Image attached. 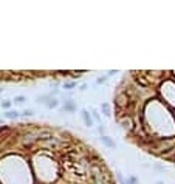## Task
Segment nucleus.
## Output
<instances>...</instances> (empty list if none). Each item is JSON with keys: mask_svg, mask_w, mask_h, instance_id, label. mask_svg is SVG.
<instances>
[{"mask_svg": "<svg viewBox=\"0 0 175 184\" xmlns=\"http://www.w3.org/2000/svg\"><path fill=\"white\" fill-rule=\"evenodd\" d=\"M82 116H84V121H85V124H87V125H91V119L88 118V113H87V111H82Z\"/></svg>", "mask_w": 175, "mask_h": 184, "instance_id": "nucleus-1", "label": "nucleus"}, {"mask_svg": "<svg viewBox=\"0 0 175 184\" xmlns=\"http://www.w3.org/2000/svg\"><path fill=\"white\" fill-rule=\"evenodd\" d=\"M6 116H8V118H17L19 113H16V111H9V113H6Z\"/></svg>", "mask_w": 175, "mask_h": 184, "instance_id": "nucleus-2", "label": "nucleus"}, {"mask_svg": "<svg viewBox=\"0 0 175 184\" xmlns=\"http://www.w3.org/2000/svg\"><path fill=\"white\" fill-rule=\"evenodd\" d=\"M102 110L105 111V115H110V110H109V105H107V104L102 105Z\"/></svg>", "mask_w": 175, "mask_h": 184, "instance_id": "nucleus-3", "label": "nucleus"}, {"mask_svg": "<svg viewBox=\"0 0 175 184\" xmlns=\"http://www.w3.org/2000/svg\"><path fill=\"white\" fill-rule=\"evenodd\" d=\"M14 101H16L17 104H22V102H25V98H23V96H17Z\"/></svg>", "mask_w": 175, "mask_h": 184, "instance_id": "nucleus-4", "label": "nucleus"}, {"mask_svg": "<svg viewBox=\"0 0 175 184\" xmlns=\"http://www.w3.org/2000/svg\"><path fill=\"white\" fill-rule=\"evenodd\" d=\"M129 182H130V184H137V178H135V176H132V178L129 179Z\"/></svg>", "mask_w": 175, "mask_h": 184, "instance_id": "nucleus-5", "label": "nucleus"}, {"mask_svg": "<svg viewBox=\"0 0 175 184\" xmlns=\"http://www.w3.org/2000/svg\"><path fill=\"white\" fill-rule=\"evenodd\" d=\"M22 115H25V116H31V115H33V111H31V110H26V111H23Z\"/></svg>", "mask_w": 175, "mask_h": 184, "instance_id": "nucleus-6", "label": "nucleus"}, {"mask_svg": "<svg viewBox=\"0 0 175 184\" xmlns=\"http://www.w3.org/2000/svg\"><path fill=\"white\" fill-rule=\"evenodd\" d=\"M102 139H104V141H105L107 144H109V146H113V142H112V141H110L109 138H102Z\"/></svg>", "mask_w": 175, "mask_h": 184, "instance_id": "nucleus-7", "label": "nucleus"}, {"mask_svg": "<svg viewBox=\"0 0 175 184\" xmlns=\"http://www.w3.org/2000/svg\"><path fill=\"white\" fill-rule=\"evenodd\" d=\"M9 105H11V102H3V107H5V108H8Z\"/></svg>", "mask_w": 175, "mask_h": 184, "instance_id": "nucleus-8", "label": "nucleus"}, {"mask_svg": "<svg viewBox=\"0 0 175 184\" xmlns=\"http://www.w3.org/2000/svg\"><path fill=\"white\" fill-rule=\"evenodd\" d=\"M157 184H163V182H161V181H160V182H157Z\"/></svg>", "mask_w": 175, "mask_h": 184, "instance_id": "nucleus-9", "label": "nucleus"}]
</instances>
